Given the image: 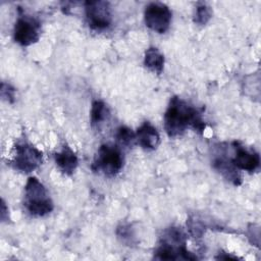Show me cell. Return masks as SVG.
Returning <instances> with one entry per match:
<instances>
[{"label":"cell","mask_w":261,"mask_h":261,"mask_svg":"<svg viewBox=\"0 0 261 261\" xmlns=\"http://www.w3.org/2000/svg\"><path fill=\"white\" fill-rule=\"evenodd\" d=\"M116 234L121 240V242L126 244H132L135 236L132 227L126 224H121L120 226H118L116 230Z\"/></svg>","instance_id":"17"},{"label":"cell","mask_w":261,"mask_h":261,"mask_svg":"<svg viewBox=\"0 0 261 261\" xmlns=\"http://www.w3.org/2000/svg\"><path fill=\"white\" fill-rule=\"evenodd\" d=\"M41 24L40 22L29 15L18 16L14 25V40L21 46H30L40 39Z\"/></svg>","instance_id":"7"},{"label":"cell","mask_w":261,"mask_h":261,"mask_svg":"<svg viewBox=\"0 0 261 261\" xmlns=\"http://www.w3.org/2000/svg\"><path fill=\"white\" fill-rule=\"evenodd\" d=\"M144 63L149 69L160 74L164 67V56L157 48L150 47L145 52Z\"/></svg>","instance_id":"13"},{"label":"cell","mask_w":261,"mask_h":261,"mask_svg":"<svg viewBox=\"0 0 261 261\" xmlns=\"http://www.w3.org/2000/svg\"><path fill=\"white\" fill-rule=\"evenodd\" d=\"M213 167L228 181L234 186H239L242 182V177L239 173V169L233 165L231 158L216 157L212 163Z\"/></svg>","instance_id":"10"},{"label":"cell","mask_w":261,"mask_h":261,"mask_svg":"<svg viewBox=\"0 0 261 261\" xmlns=\"http://www.w3.org/2000/svg\"><path fill=\"white\" fill-rule=\"evenodd\" d=\"M211 17H212L211 8L208 5H206L205 3H199L195 9L194 21L197 24L204 25L210 20Z\"/></svg>","instance_id":"15"},{"label":"cell","mask_w":261,"mask_h":261,"mask_svg":"<svg viewBox=\"0 0 261 261\" xmlns=\"http://www.w3.org/2000/svg\"><path fill=\"white\" fill-rule=\"evenodd\" d=\"M202 133L206 123L201 112L179 97H172L164 113V128L168 137L181 136L188 127Z\"/></svg>","instance_id":"1"},{"label":"cell","mask_w":261,"mask_h":261,"mask_svg":"<svg viewBox=\"0 0 261 261\" xmlns=\"http://www.w3.org/2000/svg\"><path fill=\"white\" fill-rule=\"evenodd\" d=\"M154 258L158 260H195L197 259L192 253H190L187 248L176 249L168 246L160 245L156 249Z\"/></svg>","instance_id":"12"},{"label":"cell","mask_w":261,"mask_h":261,"mask_svg":"<svg viewBox=\"0 0 261 261\" xmlns=\"http://www.w3.org/2000/svg\"><path fill=\"white\" fill-rule=\"evenodd\" d=\"M1 96L7 102L12 103L14 101V97H15L14 88H12L9 84L2 83V85H1Z\"/></svg>","instance_id":"18"},{"label":"cell","mask_w":261,"mask_h":261,"mask_svg":"<svg viewBox=\"0 0 261 261\" xmlns=\"http://www.w3.org/2000/svg\"><path fill=\"white\" fill-rule=\"evenodd\" d=\"M24 206L34 216H44L49 214L54 208L47 189L35 176L29 177L25 184Z\"/></svg>","instance_id":"2"},{"label":"cell","mask_w":261,"mask_h":261,"mask_svg":"<svg viewBox=\"0 0 261 261\" xmlns=\"http://www.w3.org/2000/svg\"><path fill=\"white\" fill-rule=\"evenodd\" d=\"M90 116H91V124L93 126L94 125L99 126L101 123H103L105 120L108 119V117L110 116V111L108 106L103 101L95 100L92 103Z\"/></svg>","instance_id":"14"},{"label":"cell","mask_w":261,"mask_h":261,"mask_svg":"<svg viewBox=\"0 0 261 261\" xmlns=\"http://www.w3.org/2000/svg\"><path fill=\"white\" fill-rule=\"evenodd\" d=\"M8 209L6 208V205H5V202L2 200V204H1V220L2 221H6V217L5 215L8 214Z\"/></svg>","instance_id":"19"},{"label":"cell","mask_w":261,"mask_h":261,"mask_svg":"<svg viewBox=\"0 0 261 261\" xmlns=\"http://www.w3.org/2000/svg\"><path fill=\"white\" fill-rule=\"evenodd\" d=\"M122 167L123 155L121 150L115 145H101L92 164L93 171L102 172L107 176H114Z\"/></svg>","instance_id":"3"},{"label":"cell","mask_w":261,"mask_h":261,"mask_svg":"<svg viewBox=\"0 0 261 261\" xmlns=\"http://www.w3.org/2000/svg\"><path fill=\"white\" fill-rule=\"evenodd\" d=\"M234 156L231 158L233 165L241 170H246L249 172L256 171L260 166V157L257 152L250 150L241 146L239 143L233 144Z\"/></svg>","instance_id":"8"},{"label":"cell","mask_w":261,"mask_h":261,"mask_svg":"<svg viewBox=\"0 0 261 261\" xmlns=\"http://www.w3.org/2000/svg\"><path fill=\"white\" fill-rule=\"evenodd\" d=\"M54 159L58 168L65 174L73 173L79 164L75 153L67 145H64L59 152L55 153Z\"/></svg>","instance_id":"11"},{"label":"cell","mask_w":261,"mask_h":261,"mask_svg":"<svg viewBox=\"0 0 261 261\" xmlns=\"http://www.w3.org/2000/svg\"><path fill=\"white\" fill-rule=\"evenodd\" d=\"M117 141L125 146L133 145L136 141V134L126 126H120L116 133Z\"/></svg>","instance_id":"16"},{"label":"cell","mask_w":261,"mask_h":261,"mask_svg":"<svg viewBox=\"0 0 261 261\" xmlns=\"http://www.w3.org/2000/svg\"><path fill=\"white\" fill-rule=\"evenodd\" d=\"M171 16L172 13L169 7L160 2L148 4L144 12L146 25L158 34H163L169 29Z\"/></svg>","instance_id":"6"},{"label":"cell","mask_w":261,"mask_h":261,"mask_svg":"<svg viewBox=\"0 0 261 261\" xmlns=\"http://www.w3.org/2000/svg\"><path fill=\"white\" fill-rule=\"evenodd\" d=\"M43 162V153L27 142L17 143L14 146L12 159L13 166L22 172H32Z\"/></svg>","instance_id":"4"},{"label":"cell","mask_w":261,"mask_h":261,"mask_svg":"<svg viewBox=\"0 0 261 261\" xmlns=\"http://www.w3.org/2000/svg\"><path fill=\"white\" fill-rule=\"evenodd\" d=\"M85 13L88 24L92 30H106L112 22L111 9L107 1L98 0L85 2Z\"/></svg>","instance_id":"5"},{"label":"cell","mask_w":261,"mask_h":261,"mask_svg":"<svg viewBox=\"0 0 261 261\" xmlns=\"http://www.w3.org/2000/svg\"><path fill=\"white\" fill-rule=\"evenodd\" d=\"M136 140L143 149L155 150L160 143V136L157 129L146 121L137 129Z\"/></svg>","instance_id":"9"}]
</instances>
